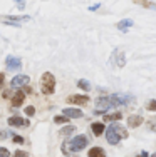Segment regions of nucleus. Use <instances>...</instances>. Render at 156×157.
I'll return each instance as SVG.
<instances>
[{"mask_svg":"<svg viewBox=\"0 0 156 157\" xmlns=\"http://www.w3.org/2000/svg\"><path fill=\"white\" fill-rule=\"evenodd\" d=\"M14 142H15V144H24V139H22L20 136H14Z\"/></svg>","mask_w":156,"mask_h":157,"instance_id":"obj_25","label":"nucleus"},{"mask_svg":"<svg viewBox=\"0 0 156 157\" xmlns=\"http://www.w3.org/2000/svg\"><path fill=\"white\" fill-rule=\"evenodd\" d=\"M96 107H98V110H107L116 105H114L111 97H99V99H96Z\"/></svg>","mask_w":156,"mask_h":157,"instance_id":"obj_4","label":"nucleus"},{"mask_svg":"<svg viewBox=\"0 0 156 157\" xmlns=\"http://www.w3.org/2000/svg\"><path fill=\"white\" fill-rule=\"evenodd\" d=\"M67 102L76 104V105H84V104L89 102V97L87 95H70V97H67Z\"/></svg>","mask_w":156,"mask_h":157,"instance_id":"obj_7","label":"nucleus"},{"mask_svg":"<svg viewBox=\"0 0 156 157\" xmlns=\"http://www.w3.org/2000/svg\"><path fill=\"white\" fill-rule=\"evenodd\" d=\"M129 27H133V20H131V18H124V20H121V22H118V24H116V29L119 32L129 30Z\"/></svg>","mask_w":156,"mask_h":157,"instance_id":"obj_9","label":"nucleus"},{"mask_svg":"<svg viewBox=\"0 0 156 157\" xmlns=\"http://www.w3.org/2000/svg\"><path fill=\"white\" fill-rule=\"evenodd\" d=\"M148 110H156V100H150L148 102Z\"/></svg>","mask_w":156,"mask_h":157,"instance_id":"obj_22","label":"nucleus"},{"mask_svg":"<svg viewBox=\"0 0 156 157\" xmlns=\"http://www.w3.org/2000/svg\"><path fill=\"white\" fill-rule=\"evenodd\" d=\"M64 147H67L69 152H79V151H82L84 147H87V137L86 136H76L74 139H70Z\"/></svg>","mask_w":156,"mask_h":157,"instance_id":"obj_3","label":"nucleus"},{"mask_svg":"<svg viewBox=\"0 0 156 157\" xmlns=\"http://www.w3.org/2000/svg\"><path fill=\"white\" fill-rule=\"evenodd\" d=\"M72 132H76V127L74 125H67V127H64V129L61 130L62 136H69V134H72Z\"/></svg>","mask_w":156,"mask_h":157,"instance_id":"obj_16","label":"nucleus"},{"mask_svg":"<svg viewBox=\"0 0 156 157\" xmlns=\"http://www.w3.org/2000/svg\"><path fill=\"white\" fill-rule=\"evenodd\" d=\"M89 157H106V154H104V151L101 147H92L89 151Z\"/></svg>","mask_w":156,"mask_h":157,"instance_id":"obj_15","label":"nucleus"},{"mask_svg":"<svg viewBox=\"0 0 156 157\" xmlns=\"http://www.w3.org/2000/svg\"><path fill=\"white\" fill-rule=\"evenodd\" d=\"M15 5H17L18 10H22L25 7V2H24V0H15Z\"/></svg>","mask_w":156,"mask_h":157,"instance_id":"obj_23","label":"nucleus"},{"mask_svg":"<svg viewBox=\"0 0 156 157\" xmlns=\"http://www.w3.org/2000/svg\"><path fill=\"white\" fill-rule=\"evenodd\" d=\"M9 125H14V127L29 125V121H24L22 117H10V119H9Z\"/></svg>","mask_w":156,"mask_h":157,"instance_id":"obj_12","label":"nucleus"},{"mask_svg":"<svg viewBox=\"0 0 156 157\" xmlns=\"http://www.w3.org/2000/svg\"><path fill=\"white\" fill-rule=\"evenodd\" d=\"M118 119H121V114H119V112H116V114H111V115H104V121H118Z\"/></svg>","mask_w":156,"mask_h":157,"instance_id":"obj_18","label":"nucleus"},{"mask_svg":"<svg viewBox=\"0 0 156 157\" xmlns=\"http://www.w3.org/2000/svg\"><path fill=\"white\" fill-rule=\"evenodd\" d=\"M114 60H116V65L118 67H124L126 65V57L121 50H116L114 52Z\"/></svg>","mask_w":156,"mask_h":157,"instance_id":"obj_13","label":"nucleus"},{"mask_svg":"<svg viewBox=\"0 0 156 157\" xmlns=\"http://www.w3.org/2000/svg\"><path fill=\"white\" fill-rule=\"evenodd\" d=\"M67 119L69 117H66V115H55L54 122H55V124H66V122H67Z\"/></svg>","mask_w":156,"mask_h":157,"instance_id":"obj_17","label":"nucleus"},{"mask_svg":"<svg viewBox=\"0 0 156 157\" xmlns=\"http://www.w3.org/2000/svg\"><path fill=\"white\" fill-rule=\"evenodd\" d=\"M128 124H129V127H138L143 124V117H139V115H129Z\"/></svg>","mask_w":156,"mask_h":157,"instance_id":"obj_14","label":"nucleus"},{"mask_svg":"<svg viewBox=\"0 0 156 157\" xmlns=\"http://www.w3.org/2000/svg\"><path fill=\"white\" fill-rule=\"evenodd\" d=\"M77 85H79L82 90H86V92H89V89H91V85H89V82H86V80H79L77 82Z\"/></svg>","mask_w":156,"mask_h":157,"instance_id":"obj_19","label":"nucleus"},{"mask_svg":"<svg viewBox=\"0 0 156 157\" xmlns=\"http://www.w3.org/2000/svg\"><path fill=\"white\" fill-rule=\"evenodd\" d=\"M54 89H55V78L50 72H46L42 75V82H40V90H42V94L50 95L54 94Z\"/></svg>","mask_w":156,"mask_h":157,"instance_id":"obj_2","label":"nucleus"},{"mask_svg":"<svg viewBox=\"0 0 156 157\" xmlns=\"http://www.w3.org/2000/svg\"><path fill=\"white\" fill-rule=\"evenodd\" d=\"M5 63H7V67H9L10 70H17V69L22 67V60L18 57H14V55H9V57L5 59Z\"/></svg>","mask_w":156,"mask_h":157,"instance_id":"obj_5","label":"nucleus"},{"mask_svg":"<svg viewBox=\"0 0 156 157\" xmlns=\"http://www.w3.org/2000/svg\"><path fill=\"white\" fill-rule=\"evenodd\" d=\"M92 132H94V136H102L104 132H106V127H104L102 122H94V124L91 125Z\"/></svg>","mask_w":156,"mask_h":157,"instance_id":"obj_11","label":"nucleus"},{"mask_svg":"<svg viewBox=\"0 0 156 157\" xmlns=\"http://www.w3.org/2000/svg\"><path fill=\"white\" fill-rule=\"evenodd\" d=\"M29 80H30V78H29L27 75H15V77L12 78V82H10V85H12V87H15V89H18V87L27 85Z\"/></svg>","mask_w":156,"mask_h":157,"instance_id":"obj_6","label":"nucleus"},{"mask_svg":"<svg viewBox=\"0 0 156 157\" xmlns=\"http://www.w3.org/2000/svg\"><path fill=\"white\" fill-rule=\"evenodd\" d=\"M122 137H128V132H126V129L121 127L119 124H111L106 129V139L111 145H118Z\"/></svg>","mask_w":156,"mask_h":157,"instance_id":"obj_1","label":"nucleus"},{"mask_svg":"<svg viewBox=\"0 0 156 157\" xmlns=\"http://www.w3.org/2000/svg\"><path fill=\"white\" fill-rule=\"evenodd\" d=\"M151 157H156V154H153V155H151Z\"/></svg>","mask_w":156,"mask_h":157,"instance_id":"obj_28","label":"nucleus"},{"mask_svg":"<svg viewBox=\"0 0 156 157\" xmlns=\"http://www.w3.org/2000/svg\"><path fill=\"white\" fill-rule=\"evenodd\" d=\"M2 84H3V74H0V89H2Z\"/></svg>","mask_w":156,"mask_h":157,"instance_id":"obj_26","label":"nucleus"},{"mask_svg":"<svg viewBox=\"0 0 156 157\" xmlns=\"http://www.w3.org/2000/svg\"><path fill=\"white\" fill-rule=\"evenodd\" d=\"M0 157H10V152L5 147H0Z\"/></svg>","mask_w":156,"mask_h":157,"instance_id":"obj_20","label":"nucleus"},{"mask_svg":"<svg viewBox=\"0 0 156 157\" xmlns=\"http://www.w3.org/2000/svg\"><path fill=\"white\" fill-rule=\"evenodd\" d=\"M25 114H27V115H34L35 114V107H25Z\"/></svg>","mask_w":156,"mask_h":157,"instance_id":"obj_21","label":"nucleus"},{"mask_svg":"<svg viewBox=\"0 0 156 157\" xmlns=\"http://www.w3.org/2000/svg\"><path fill=\"white\" fill-rule=\"evenodd\" d=\"M62 115H66V117H69V119H79V117H82V110L67 107V109L62 110Z\"/></svg>","mask_w":156,"mask_h":157,"instance_id":"obj_8","label":"nucleus"},{"mask_svg":"<svg viewBox=\"0 0 156 157\" xmlns=\"http://www.w3.org/2000/svg\"><path fill=\"white\" fill-rule=\"evenodd\" d=\"M14 157H29L27 152H22V151H17L15 154H14Z\"/></svg>","mask_w":156,"mask_h":157,"instance_id":"obj_24","label":"nucleus"},{"mask_svg":"<svg viewBox=\"0 0 156 157\" xmlns=\"http://www.w3.org/2000/svg\"><path fill=\"white\" fill-rule=\"evenodd\" d=\"M24 99H25V94H24L22 90L15 92V95L12 97V105H14V107H20L22 102H24Z\"/></svg>","mask_w":156,"mask_h":157,"instance_id":"obj_10","label":"nucleus"},{"mask_svg":"<svg viewBox=\"0 0 156 157\" xmlns=\"http://www.w3.org/2000/svg\"><path fill=\"white\" fill-rule=\"evenodd\" d=\"M139 157H150V155H148V152H141Z\"/></svg>","mask_w":156,"mask_h":157,"instance_id":"obj_27","label":"nucleus"}]
</instances>
